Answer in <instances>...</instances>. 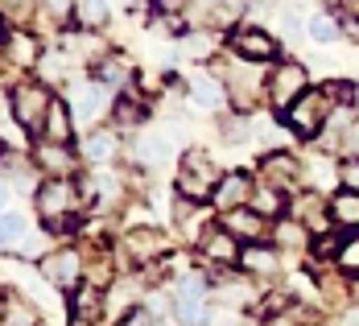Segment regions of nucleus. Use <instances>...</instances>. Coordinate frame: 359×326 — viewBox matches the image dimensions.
Segmentation results:
<instances>
[{
	"label": "nucleus",
	"mask_w": 359,
	"mask_h": 326,
	"mask_svg": "<svg viewBox=\"0 0 359 326\" xmlns=\"http://www.w3.org/2000/svg\"><path fill=\"white\" fill-rule=\"evenodd\" d=\"M108 21H111L108 0H74V25H79L83 34H91V29H104Z\"/></svg>",
	"instance_id": "cd10ccee"
},
{
	"label": "nucleus",
	"mask_w": 359,
	"mask_h": 326,
	"mask_svg": "<svg viewBox=\"0 0 359 326\" xmlns=\"http://www.w3.org/2000/svg\"><path fill=\"white\" fill-rule=\"evenodd\" d=\"M111 116H116V124H124V128H141L144 100L141 95H133V91H120V100L111 104Z\"/></svg>",
	"instance_id": "7c9ffc66"
},
{
	"label": "nucleus",
	"mask_w": 359,
	"mask_h": 326,
	"mask_svg": "<svg viewBox=\"0 0 359 326\" xmlns=\"http://www.w3.org/2000/svg\"><path fill=\"white\" fill-rule=\"evenodd\" d=\"M37 277L50 281L54 293H74L87 281V256L74 244H62V248H54V252H46L37 260Z\"/></svg>",
	"instance_id": "20e7f679"
},
{
	"label": "nucleus",
	"mask_w": 359,
	"mask_h": 326,
	"mask_svg": "<svg viewBox=\"0 0 359 326\" xmlns=\"http://www.w3.org/2000/svg\"><path fill=\"white\" fill-rule=\"evenodd\" d=\"M330 219H334L339 227L355 231L359 227V194L355 190H334V194H330Z\"/></svg>",
	"instance_id": "c85d7f7f"
},
{
	"label": "nucleus",
	"mask_w": 359,
	"mask_h": 326,
	"mask_svg": "<svg viewBox=\"0 0 359 326\" xmlns=\"http://www.w3.org/2000/svg\"><path fill=\"white\" fill-rule=\"evenodd\" d=\"M302 182H310L314 194H318V190H334V186H343L339 165H334L330 157H310V161H302Z\"/></svg>",
	"instance_id": "b1692460"
},
{
	"label": "nucleus",
	"mask_w": 359,
	"mask_h": 326,
	"mask_svg": "<svg viewBox=\"0 0 359 326\" xmlns=\"http://www.w3.org/2000/svg\"><path fill=\"white\" fill-rule=\"evenodd\" d=\"M137 165L144 170H153V165H165V161H174L178 157V145H174V137L170 133H137Z\"/></svg>",
	"instance_id": "dca6fc26"
},
{
	"label": "nucleus",
	"mask_w": 359,
	"mask_h": 326,
	"mask_svg": "<svg viewBox=\"0 0 359 326\" xmlns=\"http://www.w3.org/2000/svg\"><path fill=\"white\" fill-rule=\"evenodd\" d=\"M351 145H355V153H359V124H355V141H351Z\"/></svg>",
	"instance_id": "8fccbe9b"
},
{
	"label": "nucleus",
	"mask_w": 359,
	"mask_h": 326,
	"mask_svg": "<svg viewBox=\"0 0 359 326\" xmlns=\"http://www.w3.org/2000/svg\"><path fill=\"white\" fill-rule=\"evenodd\" d=\"M310 91V74L302 62H281V67H269V87H264V100L277 111H289L293 100H302Z\"/></svg>",
	"instance_id": "423d86ee"
},
{
	"label": "nucleus",
	"mask_w": 359,
	"mask_h": 326,
	"mask_svg": "<svg viewBox=\"0 0 359 326\" xmlns=\"http://www.w3.org/2000/svg\"><path fill=\"white\" fill-rule=\"evenodd\" d=\"M25 244H29V223H25V215L4 211L0 215V248L4 252H21Z\"/></svg>",
	"instance_id": "bb28decb"
},
{
	"label": "nucleus",
	"mask_w": 359,
	"mask_h": 326,
	"mask_svg": "<svg viewBox=\"0 0 359 326\" xmlns=\"http://www.w3.org/2000/svg\"><path fill=\"white\" fill-rule=\"evenodd\" d=\"M79 157H83L87 165H111V161L120 157V137H116V133H108V128H91V133L83 137Z\"/></svg>",
	"instance_id": "6ab92c4d"
},
{
	"label": "nucleus",
	"mask_w": 359,
	"mask_h": 326,
	"mask_svg": "<svg viewBox=\"0 0 359 326\" xmlns=\"http://www.w3.org/2000/svg\"><path fill=\"white\" fill-rule=\"evenodd\" d=\"M285 190L281 186H273V182H256V194H252V211L256 215H264V219H281L285 215V198H281Z\"/></svg>",
	"instance_id": "393cba45"
},
{
	"label": "nucleus",
	"mask_w": 359,
	"mask_h": 326,
	"mask_svg": "<svg viewBox=\"0 0 359 326\" xmlns=\"http://www.w3.org/2000/svg\"><path fill=\"white\" fill-rule=\"evenodd\" d=\"M207 326H252V322H248V314H240L236 306H223L215 314H207Z\"/></svg>",
	"instance_id": "ea45409f"
},
{
	"label": "nucleus",
	"mask_w": 359,
	"mask_h": 326,
	"mask_svg": "<svg viewBox=\"0 0 359 326\" xmlns=\"http://www.w3.org/2000/svg\"><path fill=\"white\" fill-rule=\"evenodd\" d=\"M306 231H310L306 223L289 219V223H281V227L273 231V240H277V248H293V252H306V244H310V236H306Z\"/></svg>",
	"instance_id": "f704fd0d"
},
{
	"label": "nucleus",
	"mask_w": 359,
	"mask_h": 326,
	"mask_svg": "<svg viewBox=\"0 0 359 326\" xmlns=\"http://www.w3.org/2000/svg\"><path fill=\"white\" fill-rule=\"evenodd\" d=\"M37 13L54 25H67L74 21V0H37Z\"/></svg>",
	"instance_id": "c9c22d12"
},
{
	"label": "nucleus",
	"mask_w": 359,
	"mask_h": 326,
	"mask_svg": "<svg viewBox=\"0 0 359 326\" xmlns=\"http://www.w3.org/2000/svg\"><path fill=\"white\" fill-rule=\"evenodd\" d=\"M111 104H108V87L100 83V79H79L71 87V111L79 116V120H100L104 111H108Z\"/></svg>",
	"instance_id": "f8f14e48"
},
{
	"label": "nucleus",
	"mask_w": 359,
	"mask_h": 326,
	"mask_svg": "<svg viewBox=\"0 0 359 326\" xmlns=\"http://www.w3.org/2000/svg\"><path fill=\"white\" fill-rule=\"evenodd\" d=\"M339 178H343V190H355L359 194V157H347L339 165Z\"/></svg>",
	"instance_id": "37998d69"
},
{
	"label": "nucleus",
	"mask_w": 359,
	"mask_h": 326,
	"mask_svg": "<svg viewBox=\"0 0 359 326\" xmlns=\"http://www.w3.org/2000/svg\"><path fill=\"white\" fill-rule=\"evenodd\" d=\"M186 50H190L194 58H207V54H211V37H203V34H190V37H186Z\"/></svg>",
	"instance_id": "a18cd8bd"
},
{
	"label": "nucleus",
	"mask_w": 359,
	"mask_h": 326,
	"mask_svg": "<svg viewBox=\"0 0 359 326\" xmlns=\"http://www.w3.org/2000/svg\"><path fill=\"white\" fill-rule=\"evenodd\" d=\"M343 37L359 41V17H343Z\"/></svg>",
	"instance_id": "49530a36"
},
{
	"label": "nucleus",
	"mask_w": 359,
	"mask_h": 326,
	"mask_svg": "<svg viewBox=\"0 0 359 326\" xmlns=\"http://www.w3.org/2000/svg\"><path fill=\"white\" fill-rule=\"evenodd\" d=\"M4 54H8V67L34 71L37 62H41V41H37V34H29V29H8V34H4Z\"/></svg>",
	"instance_id": "2eb2a0df"
},
{
	"label": "nucleus",
	"mask_w": 359,
	"mask_h": 326,
	"mask_svg": "<svg viewBox=\"0 0 359 326\" xmlns=\"http://www.w3.org/2000/svg\"><path fill=\"white\" fill-rule=\"evenodd\" d=\"M318 91L326 95V104H330V108H351V104L359 100V87L351 83V79H326Z\"/></svg>",
	"instance_id": "473e14b6"
},
{
	"label": "nucleus",
	"mask_w": 359,
	"mask_h": 326,
	"mask_svg": "<svg viewBox=\"0 0 359 326\" xmlns=\"http://www.w3.org/2000/svg\"><path fill=\"white\" fill-rule=\"evenodd\" d=\"M157 256H165V231H157V227H128L120 236V260H124L128 273L153 264Z\"/></svg>",
	"instance_id": "0eeeda50"
},
{
	"label": "nucleus",
	"mask_w": 359,
	"mask_h": 326,
	"mask_svg": "<svg viewBox=\"0 0 359 326\" xmlns=\"http://www.w3.org/2000/svg\"><path fill=\"white\" fill-rule=\"evenodd\" d=\"M277 29L285 37H302V17H297V13H281V17H277Z\"/></svg>",
	"instance_id": "c03bdc74"
},
{
	"label": "nucleus",
	"mask_w": 359,
	"mask_h": 326,
	"mask_svg": "<svg viewBox=\"0 0 359 326\" xmlns=\"http://www.w3.org/2000/svg\"><path fill=\"white\" fill-rule=\"evenodd\" d=\"M223 227H227L236 240H244V244H264V240H269V219L256 215L252 207L227 211V215H223Z\"/></svg>",
	"instance_id": "a211bd4d"
},
{
	"label": "nucleus",
	"mask_w": 359,
	"mask_h": 326,
	"mask_svg": "<svg viewBox=\"0 0 359 326\" xmlns=\"http://www.w3.org/2000/svg\"><path fill=\"white\" fill-rule=\"evenodd\" d=\"M334 269H339L343 277H355V281H359V227H355V231H347V236L339 240Z\"/></svg>",
	"instance_id": "2f4dec72"
},
{
	"label": "nucleus",
	"mask_w": 359,
	"mask_h": 326,
	"mask_svg": "<svg viewBox=\"0 0 359 326\" xmlns=\"http://www.w3.org/2000/svg\"><path fill=\"white\" fill-rule=\"evenodd\" d=\"M252 194H256V182H252L248 170H227V174L219 178L215 198H211V203L219 207V215H227V211H240V207H248Z\"/></svg>",
	"instance_id": "9d476101"
},
{
	"label": "nucleus",
	"mask_w": 359,
	"mask_h": 326,
	"mask_svg": "<svg viewBox=\"0 0 359 326\" xmlns=\"http://www.w3.org/2000/svg\"><path fill=\"white\" fill-rule=\"evenodd\" d=\"M83 198H87L95 211H111L116 203L128 198V186H124V178H120L111 165H95V170L83 178Z\"/></svg>",
	"instance_id": "6e6552de"
},
{
	"label": "nucleus",
	"mask_w": 359,
	"mask_h": 326,
	"mask_svg": "<svg viewBox=\"0 0 359 326\" xmlns=\"http://www.w3.org/2000/svg\"><path fill=\"white\" fill-rule=\"evenodd\" d=\"M227 46L236 50V58H248V62H273L277 58V37L269 34V29H236V34L227 37Z\"/></svg>",
	"instance_id": "9b49d317"
},
{
	"label": "nucleus",
	"mask_w": 359,
	"mask_h": 326,
	"mask_svg": "<svg viewBox=\"0 0 359 326\" xmlns=\"http://www.w3.org/2000/svg\"><path fill=\"white\" fill-rule=\"evenodd\" d=\"M34 165L37 170H46L50 178H71L74 170H79V153L71 145H50V141H41L34 153Z\"/></svg>",
	"instance_id": "f3484780"
},
{
	"label": "nucleus",
	"mask_w": 359,
	"mask_h": 326,
	"mask_svg": "<svg viewBox=\"0 0 359 326\" xmlns=\"http://www.w3.org/2000/svg\"><path fill=\"white\" fill-rule=\"evenodd\" d=\"M144 293H149V290H144V281L137 277V273H128L124 281H116V285H111V297H116L111 306H124V310H133V306H141Z\"/></svg>",
	"instance_id": "72a5a7b5"
},
{
	"label": "nucleus",
	"mask_w": 359,
	"mask_h": 326,
	"mask_svg": "<svg viewBox=\"0 0 359 326\" xmlns=\"http://www.w3.org/2000/svg\"><path fill=\"white\" fill-rule=\"evenodd\" d=\"M104 306H108V297H104V290H95V285H79L74 297H71L74 322H100Z\"/></svg>",
	"instance_id": "5701e85b"
},
{
	"label": "nucleus",
	"mask_w": 359,
	"mask_h": 326,
	"mask_svg": "<svg viewBox=\"0 0 359 326\" xmlns=\"http://www.w3.org/2000/svg\"><path fill=\"white\" fill-rule=\"evenodd\" d=\"M277 269H281V248H273V244H248L240 252V273L244 277H273Z\"/></svg>",
	"instance_id": "aec40b11"
},
{
	"label": "nucleus",
	"mask_w": 359,
	"mask_h": 326,
	"mask_svg": "<svg viewBox=\"0 0 359 326\" xmlns=\"http://www.w3.org/2000/svg\"><path fill=\"white\" fill-rule=\"evenodd\" d=\"M310 322H314L310 314H302V310H293V306H289L285 314H273L264 326H310Z\"/></svg>",
	"instance_id": "79ce46f5"
},
{
	"label": "nucleus",
	"mask_w": 359,
	"mask_h": 326,
	"mask_svg": "<svg viewBox=\"0 0 359 326\" xmlns=\"http://www.w3.org/2000/svg\"><path fill=\"white\" fill-rule=\"evenodd\" d=\"M174 314L182 326H207V285L198 277H182L174 290Z\"/></svg>",
	"instance_id": "1a4fd4ad"
},
{
	"label": "nucleus",
	"mask_w": 359,
	"mask_h": 326,
	"mask_svg": "<svg viewBox=\"0 0 359 326\" xmlns=\"http://www.w3.org/2000/svg\"><path fill=\"white\" fill-rule=\"evenodd\" d=\"M111 281H116V264H111L108 256H95V260L87 264V285H95V290H108Z\"/></svg>",
	"instance_id": "e433bc0d"
},
{
	"label": "nucleus",
	"mask_w": 359,
	"mask_h": 326,
	"mask_svg": "<svg viewBox=\"0 0 359 326\" xmlns=\"http://www.w3.org/2000/svg\"><path fill=\"white\" fill-rule=\"evenodd\" d=\"M8 203H13V190H8V186H4V182H0V215H4V211H8Z\"/></svg>",
	"instance_id": "de8ad7c7"
},
{
	"label": "nucleus",
	"mask_w": 359,
	"mask_h": 326,
	"mask_svg": "<svg viewBox=\"0 0 359 326\" xmlns=\"http://www.w3.org/2000/svg\"><path fill=\"white\" fill-rule=\"evenodd\" d=\"M50 104H54V95H50V87H46L41 79H17L13 91H8L13 120H17L25 133H37V137H41V128H46Z\"/></svg>",
	"instance_id": "f03ea898"
},
{
	"label": "nucleus",
	"mask_w": 359,
	"mask_h": 326,
	"mask_svg": "<svg viewBox=\"0 0 359 326\" xmlns=\"http://www.w3.org/2000/svg\"><path fill=\"white\" fill-rule=\"evenodd\" d=\"M83 203H87V198H83V186L71 182V178H46L41 186H37V194H34L37 215H41V223H46L50 231L74 227Z\"/></svg>",
	"instance_id": "f257e3e1"
},
{
	"label": "nucleus",
	"mask_w": 359,
	"mask_h": 326,
	"mask_svg": "<svg viewBox=\"0 0 359 326\" xmlns=\"http://www.w3.org/2000/svg\"><path fill=\"white\" fill-rule=\"evenodd\" d=\"M339 326H359V310H347V314H343V322Z\"/></svg>",
	"instance_id": "09e8293b"
},
{
	"label": "nucleus",
	"mask_w": 359,
	"mask_h": 326,
	"mask_svg": "<svg viewBox=\"0 0 359 326\" xmlns=\"http://www.w3.org/2000/svg\"><path fill=\"white\" fill-rule=\"evenodd\" d=\"M219 165L203 153V149H186L178 157V194L182 198H194V203H207L215 198V186H219Z\"/></svg>",
	"instance_id": "7ed1b4c3"
},
{
	"label": "nucleus",
	"mask_w": 359,
	"mask_h": 326,
	"mask_svg": "<svg viewBox=\"0 0 359 326\" xmlns=\"http://www.w3.org/2000/svg\"><path fill=\"white\" fill-rule=\"evenodd\" d=\"M0 8H4L8 21H17V29H25V21L34 17V8H37V0H0Z\"/></svg>",
	"instance_id": "4c0bfd02"
},
{
	"label": "nucleus",
	"mask_w": 359,
	"mask_h": 326,
	"mask_svg": "<svg viewBox=\"0 0 359 326\" xmlns=\"http://www.w3.org/2000/svg\"><path fill=\"white\" fill-rule=\"evenodd\" d=\"M198 252H203V260H211V264H240V240L219 223V227H207L203 231V240H198Z\"/></svg>",
	"instance_id": "4468645a"
},
{
	"label": "nucleus",
	"mask_w": 359,
	"mask_h": 326,
	"mask_svg": "<svg viewBox=\"0 0 359 326\" xmlns=\"http://www.w3.org/2000/svg\"><path fill=\"white\" fill-rule=\"evenodd\" d=\"M252 4H273V0H252Z\"/></svg>",
	"instance_id": "603ef678"
},
{
	"label": "nucleus",
	"mask_w": 359,
	"mask_h": 326,
	"mask_svg": "<svg viewBox=\"0 0 359 326\" xmlns=\"http://www.w3.org/2000/svg\"><path fill=\"white\" fill-rule=\"evenodd\" d=\"M186 95L194 100V108H203V111H219V108H227V87H223V79L211 71H194L190 79H186Z\"/></svg>",
	"instance_id": "ddd939ff"
},
{
	"label": "nucleus",
	"mask_w": 359,
	"mask_h": 326,
	"mask_svg": "<svg viewBox=\"0 0 359 326\" xmlns=\"http://www.w3.org/2000/svg\"><path fill=\"white\" fill-rule=\"evenodd\" d=\"M306 37L318 41V46H334V41L343 37V21L330 17V13H314V17L306 21Z\"/></svg>",
	"instance_id": "c756f323"
},
{
	"label": "nucleus",
	"mask_w": 359,
	"mask_h": 326,
	"mask_svg": "<svg viewBox=\"0 0 359 326\" xmlns=\"http://www.w3.org/2000/svg\"><path fill=\"white\" fill-rule=\"evenodd\" d=\"M91 71H95V79H100L104 87H128V83H133V74H137V71H133V62H128V58H120V54L100 58Z\"/></svg>",
	"instance_id": "a878e982"
},
{
	"label": "nucleus",
	"mask_w": 359,
	"mask_h": 326,
	"mask_svg": "<svg viewBox=\"0 0 359 326\" xmlns=\"http://www.w3.org/2000/svg\"><path fill=\"white\" fill-rule=\"evenodd\" d=\"M260 182H273V186L289 190V182H302V161L289 157V153H264V161H260Z\"/></svg>",
	"instance_id": "4be33fe9"
},
{
	"label": "nucleus",
	"mask_w": 359,
	"mask_h": 326,
	"mask_svg": "<svg viewBox=\"0 0 359 326\" xmlns=\"http://www.w3.org/2000/svg\"><path fill=\"white\" fill-rule=\"evenodd\" d=\"M41 141H50V145H71L74 141V111H71L67 100H54V104H50L46 128H41Z\"/></svg>",
	"instance_id": "412c9836"
},
{
	"label": "nucleus",
	"mask_w": 359,
	"mask_h": 326,
	"mask_svg": "<svg viewBox=\"0 0 359 326\" xmlns=\"http://www.w3.org/2000/svg\"><path fill=\"white\" fill-rule=\"evenodd\" d=\"M116 326H153V310L149 306H133V310H124Z\"/></svg>",
	"instance_id": "a19ab883"
},
{
	"label": "nucleus",
	"mask_w": 359,
	"mask_h": 326,
	"mask_svg": "<svg viewBox=\"0 0 359 326\" xmlns=\"http://www.w3.org/2000/svg\"><path fill=\"white\" fill-rule=\"evenodd\" d=\"M330 104H326L323 91H306L302 100H293L289 111H281V120H285V128L293 137H302V141H314L318 133L326 128V120H330Z\"/></svg>",
	"instance_id": "39448f33"
},
{
	"label": "nucleus",
	"mask_w": 359,
	"mask_h": 326,
	"mask_svg": "<svg viewBox=\"0 0 359 326\" xmlns=\"http://www.w3.org/2000/svg\"><path fill=\"white\" fill-rule=\"evenodd\" d=\"M0 326H34L29 306H21V297H8V301H4V322Z\"/></svg>",
	"instance_id": "58836bf2"
},
{
	"label": "nucleus",
	"mask_w": 359,
	"mask_h": 326,
	"mask_svg": "<svg viewBox=\"0 0 359 326\" xmlns=\"http://www.w3.org/2000/svg\"><path fill=\"white\" fill-rule=\"evenodd\" d=\"M0 322H4V297H0Z\"/></svg>",
	"instance_id": "3c124183"
}]
</instances>
